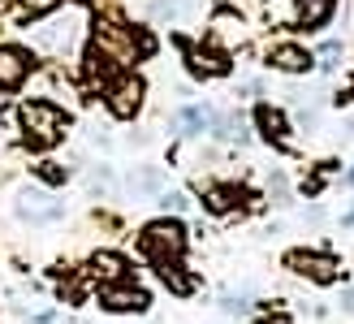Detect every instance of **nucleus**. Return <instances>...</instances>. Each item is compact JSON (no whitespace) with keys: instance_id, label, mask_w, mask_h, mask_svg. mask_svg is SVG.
<instances>
[{"instance_id":"obj_1","label":"nucleus","mask_w":354,"mask_h":324,"mask_svg":"<svg viewBox=\"0 0 354 324\" xmlns=\"http://www.w3.org/2000/svg\"><path fill=\"white\" fill-rule=\"evenodd\" d=\"M17 125H22V143L30 152H48V147H57V143L69 134V113L61 104L35 96V100H26L22 108H17Z\"/></svg>"},{"instance_id":"obj_2","label":"nucleus","mask_w":354,"mask_h":324,"mask_svg":"<svg viewBox=\"0 0 354 324\" xmlns=\"http://www.w3.org/2000/svg\"><path fill=\"white\" fill-rule=\"evenodd\" d=\"M190 246V229L177 221V216H156V221H147L143 229H138V255L160 264V260H182Z\"/></svg>"},{"instance_id":"obj_3","label":"nucleus","mask_w":354,"mask_h":324,"mask_svg":"<svg viewBox=\"0 0 354 324\" xmlns=\"http://www.w3.org/2000/svg\"><path fill=\"white\" fill-rule=\"evenodd\" d=\"M147 104V82L134 74V69H121L117 78L104 82V108L117 117V121H134Z\"/></svg>"},{"instance_id":"obj_4","label":"nucleus","mask_w":354,"mask_h":324,"mask_svg":"<svg viewBox=\"0 0 354 324\" xmlns=\"http://www.w3.org/2000/svg\"><path fill=\"white\" fill-rule=\"evenodd\" d=\"M82 26H86V13L82 9H69V17H57V22H44L30 30V44L48 52V57H65L69 48L82 39Z\"/></svg>"},{"instance_id":"obj_5","label":"nucleus","mask_w":354,"mask_h":324,"mask_svg":"<svg viewBox=\"0 0 354 324\" xmlns=\"http://www.w3.org/2000/svg\"><path fill=\"white\" fill-rule=\"evenodd\" d=\"M13 212H17V221H22V225L39 229V225L61 221L65 204L52 199V190H44V186H22V190H17V199H13Z\"/></svg>"},{"instance_id":"obj_6","label":"nucleus","mask_w":354,"mask_h":324,"mask_svg":"<svg viewBox=\"0 0 354 324\" xmlns=\"http://www.w3.org/2000/svg\"><path fill=\"white\" fill-rule=\"evenodd\" d=\"M182 44V57H186V74L190 78H199V82H207V78H225L229 69H234V61H229V52L225 48H216V44H186V39H177Z\"/></svg>"},{"instance_id":"obj_7","label":"nucleus","mask_w":354,"mask_h":324,"mask_svg":"<svg viewBox=\"0 0 354 324\" xmlns=\"http://www.w3.org/2000/svg\"><path fill=\"white\" fill-rule=\"evenodd\" d=\"M286 268H290V273H298V277H307V281H315V285L342 281V260L328 255V251H290Z\"/></svg>"},{"instance_id":"obj_8","label":"nucleus","mask_w":354,"mask_h":324,"mask_svg":"<svg viewBox=\"0 0 354 324\" xmlns=\"http://www.w3.org/2000/svg\"><path fill=\"white\" fill-rule=\"evenodd\" d=\"M100 307L113 316H143L151 307V294L134 281H117V285H100Z\"/></svg>"},{"instance_id":"obj_9","label":"nucleus","mask_w":354,"mask_h":324,"mask_svg":"<svg viewBox=\"0 0 354 324\" xmlns=\"http://www.w3.org/2000/svg\"><path fill=\"white\" fill-rule=\"evenodd\" d=\"M35 74V52L26 44H0V91H17Z\"/></svg>"},{"instance_id":"obj_10","label":"nucleus","mask_w":354,"mask_h":324,"mask_svg":"<svg viewBox=\"0 0 354 324\" xmlns=\"http://www.w3.org/2000/svg\"><path fill=\"white\" fill-rule=\"evenodd\" d=\"M251 121H255V130H259V138L268 143V147H281V152H286L290 143H294V134H290V117H286V108H277V104H255V113H251Z\"/></svg>"},{"instance_id":"obj_11","label":"nucleus","mask_w":354,"mask_h":324,"mask_svg":"<svg viewBox=\"0 0 354 324\" xmlns=\"http://www.w3.org/2000/svg\"><path fill=\"white\" fill-rule=\"evenodd\" d=\"M263 65L277 69V74H311L315 69V52L303 44H272L263 52Z\"/></svg>"},{"instance_id":"obj_12","label":"nucleus","mask_w":354,"mask_h":324,"mask_svg":"<svg viewBox=\"0 0 354 324\" xmlns=\"http://www.w3.org/2000/svg\"><path fill=\"white\" fill-rule=\"evenodd\" d=\"M333 13H337V0H290V26L294 30H324L333 22Z\"/></svg>"},{"instance_id":"obj_13","label":"nucleus","mask_w":354,"mask_h":324,"mask_svg":"<svg viewBox=\"0 0 354 324\" xmlns=\"http://www.w3.org/2000/svg\"><path fill=\"white\" fill-rule=\"evenodd\" d=\"M86 277L95 285H117V281H130V260L121 251H95L86 260Z\"/></svg>"},{"instance_id":"obj_14","label":"nucleus","mask_w":354,"mask_h":324,"mask_svg":"<svg viewBox=\"0 0 354 324\" xmlns=\"http://www.w3.org/2000/svg\"><path fill=\"white\" fill-rule=\"evenodd\" d=\"M242 204L255 208V195H246V190L234 186V182H212V186L203 190V208H207L212 216H229V212H238Z\"/></svg>"},{"instance_id":"obj_15","label":"nucleus","mask_w":354,"mask_h":324,"mask_svg":"<svg viewBox=\"0 0 354 324\" xmlns=\"http://www.w3.org/2000/svg\"><path fill=\"white\" fill-rule=\"evenodd\" d=\"M207 130H212V108H203V104H182L169 117V134H177V138H199Z\"/></svg>"},{"instance_id":"obj_16","label":"nucleus","mask_w":354,"mask_h":324,"mask_svg":"<svg viewBox=\"0 0 354 324\" xmlns=\"http://www.w3.org/2000/svg\"><path fill=\"white\" fill-rule=\"evenodd\" d=\"M61 0H0V22L22 26V22H39V17L57 13Z\"/></svg>"},{"instance_id":"obj_17","label":"nucleus","mask_w":354,"mask_h":324,"mask_svg":"<svg viewBox=\"0 0 354 324\" xmlns=\"http://www.w3.org/2000/svg\"><path fill=\"white\" fill-rule=\"evenodd\" d=\"M151 268H156V281H160L169 294H177V298H190L194 285H199V277H194L182 260H160V264H151Z\"/></svg>"},{"instance_id":"obj_18","label":"nucleus","mask_w":354,"mask_h":324,"mask_svg":"<svg viewBox=\"0 0 354 324\" xmlns=\"http://www.w3.org/2000/svg\"><path fill=\"white\" fill-rule=\"evenodd\" d=\"M246 39V22H242V13H234V9H221L216 17H212V26H207V44H216V48H234V44H242Z\"/></svg>"},{"instance_id":"obj_19","label":"nucleus","mask_w":354,"mask_h":324,"mask_svg":"<svg viewBox=\"0 0 354 324\" xmlns=\"http://www.w3.org/2000/svg\"><path fill=\"white\" fill-rule=\"evenodd\" d=\"M126 190L134 195V199H147V195L156 199V195L165 190V173L156 169V165H134V169L126 173Z\"/></svg>"},{"instance_id":"obj_20","label":"nucleus","mask_w":354,"mask_h":324,"mask_svg":"<svg viewBox=\"0 0 354 324\" xmlns=\"http://www.w3.org/2000/svg\"><path fill=\"white\" fill-rule=\"evenodd\" d=\"M35 169V177L48 186V190H57V186H65L69 182V169L65 165H57V160H39V165H30Z\"/></svg>"},{"instance_id":"obj_21","label":"nucleus","mask_w":354,"mask_h":324,"mask_svg":"<svg viewBox=\"0 0 354 324\" xmlns=\"http://www.w3.org/2000/svg\"><path fill=\"white\" fill-rule=\"evenodd\" d=\"M337 61H342V39H324L315 48V65L320 69H337Z\"/></svg>"},{"instance_id":"obj_22","label":"nucleus","mask_w":354,"mask_h":324,"mask_svg":"<svg viewBox=\"0 0 354 324\" xmlns=\"http://www.w3.org/2000/svg\"><path fill=\"white\" fill-rule=\"evenodd\" d=\"M156 204H160L165 212H190V195L186 190H160V195H156Z\"/></svg>"},{"instance_id":"obj_23","label":"nucleus","mask_w":354,"mask_h":324,"mask_svg":"<svg viewBox=\"0 0 354 324\" xmlns=\"http://www.w3.org/2000/svg\"><path fill=\"white\" fill-rule=\"evenodd\" d=\"M57 298L65 303V307H78V303H82V285H78L74 277H61V285H57Z\"/></svg>"},{"instance_id":"obj_24","label":"nucleus","mask_w":354,"mask_h":324,"mask_svg":"<svg viewBox=\"0 0 354 324\" xmlns=\"http://www.w3.org/2000/svg\"><path fill=\"white\" fill-rule=\"evenodd\" d=\"M221 312L225 316H251V303L238 298V294H221Z\"/></svg>"},{"instance_id":"obj_25","label":"nucleus","mask_w":354,"mask_h":324,"mask_svg":"<svg viewBox=\"0 0 354 324\" xmlns=\"http://www.w3.org/2000/svg\"><path fill=\"white\" fill-rule=\"evenodd\" d=\"M342 307L354 316V285H350V290H342Z\"/></svg>"},{"instance_id":"obj_26","label":"nucleus","mask_w":354,"mask_h":324,"mask_svg":"<svg viewBox=\"0 0 354 324\" xmlns=\"http://www.w3.org/2000/svg\"><path fill=\"white\" fill-rule=\"evenodd\" d=\"M342 225H346V229H350V225H354V208H350V212H346V216H342Z\"/></svg>"},{"instance_id":"obj_27","label":"nucleus","mask_w":354,"mask_h":324,"mask_svg":"<svg viewBox=\"0 0 354 324\" xmlns=\"http://www.w3.org/2000/svg\"><path fill=\"white\" fill-rule=\"evenodd\" d=\"M342 186H354V169H350V173H346V177H342Z\"/></svg>"}]
</instances>
